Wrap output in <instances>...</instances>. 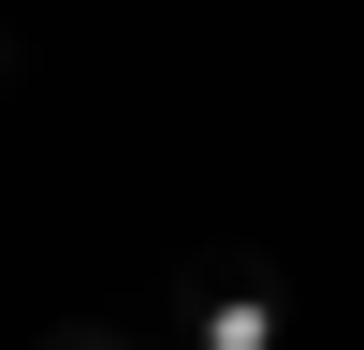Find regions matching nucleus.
I'll return each mask as SVG.
<instances>
[{
	"instance_id": "nucleus-3",
	"label": "nucleus",
	"mask_w": 364,
	"mask_h": 350,
	"mask_svg": "<svg viewBox=\"0 0 364 350\" xmlns=\"http://www.w3.org/2000/svg\"><path fill=\"white\" fill-rule=\"evenodd\" d=\"M0 73H15V29H0Z\"/></svg>"
},
{
	"instance_id": "nucleus-1",
	"label": "nucleus",
	"mask_w": 364,
	"mask_h": 350,
	"mask_svg": "<svg viewBox=\"0 0 364 350\" xmlns=\"http://www.w3.org/2000/svg\"><path fill=\"white\" fill-rule=\"evenodd\" d=\"M277 336H291V292H277V262L233 248V233L161 277V350H277Z\"/></svg>"
},
{
	"instance_id": "nucleus-2",
	"label": "nucleus",
	"mask_w": 364,
	"mask_h": 350,
	"mask_svg": "<svg viewBox=\"0 0 364 350\" xmlns=\"http://www.w3.org/2000/svg\"><path fill=\"white\" fill-rule=\"evenodd\" d=\"M29 350H161V336H146V321H102V307H73V321H44Z\"/></svg>"
}]
</instances>
